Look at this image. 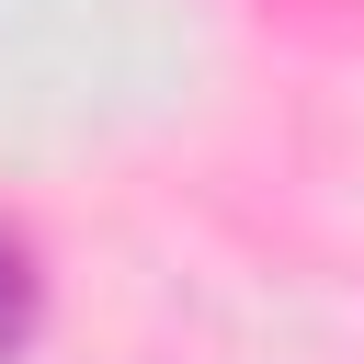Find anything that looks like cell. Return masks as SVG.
<instances>
[{"mask_svg":"<svg viewBox=\"0 0 364 364\" xmlns=\"http://www.w3.org/2000/svg\"><path fill=\"white\" fill-rule=\"evenodd\" d=\"M34 318H46V273H34V250H23V228H0V364H23V341H34Z\"/></svg>","mask_w":364,"mask_h":364,"instance_id":"1","label":"cell"}]
</instances>
